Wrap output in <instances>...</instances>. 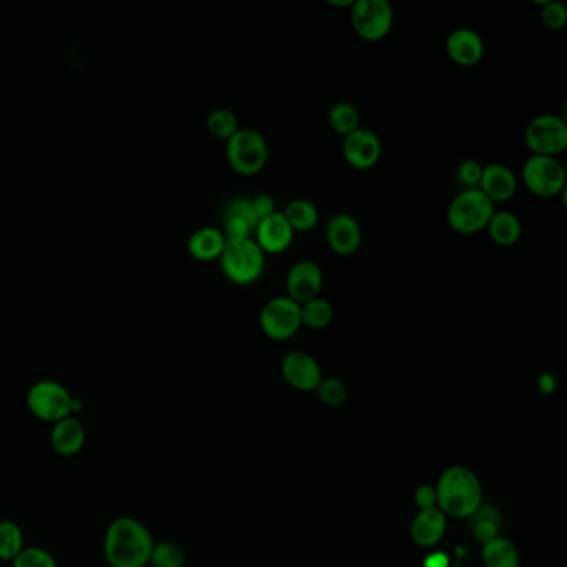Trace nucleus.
<instances>
[{"mask_svg":"<svg viewBox=\"0 0 567 567\" xmlns=\"http://www.w3.org/2000/svg\"><path fill=\"white\" fill-rule=\"evenodd\" d=\"M207 129L215 139L228 140L240 129L237 115L230 109L212 110L207 117Z\"/></svg>","mask_w":567,"mask_h":567,"instance_id":"obj_27","label":"nucleus"},{"mask_svg":"<svg viewBox=\"0 0 567 567\" xmlns=\"http://www.w3.org/2000/svg\"><path fill=\"white\" fill-rule=\"evenodd\" d=\"M24 548V533L19 524L9 519L0 521V561L12 563Z\"/></svg>","mask_w":567,"mask_h":567,"instance_id":"obj_26","label":"nucleus"},{"mask_svg":"<svg viewBox=\"0 0 567 567\" xmlns=\"http://www.w3.org/2000/svg\"><path fill=\"white\" fill-rule=\"evenodd\" d=\"M395 12L388 0H355L351 7V25L361 39L378 42L390 34Z\"/></svg>","mask_w":567,"mask_h":567,"instance_id":"obj_8","label":"nucleus"},{"mask_svg":"<svg viewBox=\"0 0 567 567\" xmlns=\"http://www.w3.org/2000/svg\"><path fill=\"white\" fill-rule=\"evenodd\" d=\"M74 396L64 385L54 380H40L30 386L27 406L37 420L55 425L74 416Z\"/></svg>","mask_w":567,"mask_h":567,"instance_id":"obj_5","label":"nucleus"},{"mask_svg":"<svg viewBox=\"0 0 567 567\" xmlns=\"http://www.w3.org/2000/svg\"><path fill=\"white\" fill-rule=\"evenodd\" d=\"M252 205L258 220H263V218L270 217V215L277 212L275 210V200L267 193H260L257 197L252 198Z\"/></svg>","mask_w":567,"mask_h":567,"instance_id":"obj_35","label":"nucleus"},{"mask_svg":"<svg viewBox=\"0 0 567 567\" xmlns=\"http://www.w3.org/2000/svg\"><path fill=\"white\" fill-rule=\"evenodd\" d=\"M227 160L230 167L240 175H257L267 165V140L258 130L238 129L227 140Z\"/></svg>","mask_w":567,"mask_h":567,"instance_id":"obj_6","label":"nucleus"},{"mask_svg":"<svg viewBox=\"0 0 567 567\" xmlns=\"http://www.w3.org/2000/svg\"><path fill=\"white\" fill-rule=\"evenodd\" d=\"M316 390H318L321 401L328 406H340L346 398L345 385L340 380H336V378L321 380Z\"/></svg>","mask_w":567,"mask_h":567,"instance_id":"obj_33","label":"nucleus"},{"mask_svg":"<svg viewBox=\"0 0 567 567\" xmlns=\"http://www.w3.org/2000/svg\"><path fill=\"white\" fill-rule=\"evenodd\" d=\"M484 564L488 567H518L519 554L514 544L508 539L494 538L493 541L484 544Z\"/></svg>","mask_w":567,"mask_h":567,"instance_id":"obj_24","label":"nucleus"},{"mask_svg":"<svg viewBox=\"0 0 567 567\" xmlns=\"http://www.w3.org/2000/svg\"><path fill=\"white\" fill-rule=\"evenodd\" d=\"M566 168L556 157L531 155L523 165L526 187L539 197H556L566 192Z\"/></svg>","mask_w":567,"mask_h":567,"instance_id":"obj_7","label":"nucleus"},{"mask_svg":"<svg viewBox=\"0 0 567 567\" xmlns=\"http://www.w3.org/2000/svg\"><path fill=\"white\" fill-rule=\"evenodd\" d=\"M478 188L493 203L508 202L518 190V178L503 163H489L488 167L483 168Z\"/></svg>","mask_w":567,"mask_h":567,"instance_id":"obj_17","label":"nucleus"},{"mask_svg":"<svg viewBox=\"0 0 567 567\" xmlns=\"http://www.w3.org/2000/svg\"><path fill=\"white\" fill-rule=\"evenodd\" d=\"M343 155L346 162L356 170H370L380 162V137L373 130L360 127L343 137Z\"/></svg>","mask_w":567,"mask_h":567,"instance_id":"obj_11","label":"nucleus"},{"mask_svg":"<svg viewBox=\"0 0 567 567\" xmlns=\"http://www.w3.org/2000/svg\"><path fill=\"white\" fill-rule=\"evenodd\" d=\"M446 52L454 64L471 67L483 59L484 42L481 35L473 29L458 27L446 39Z\"/></svg>","mask_w":567,"mask_h":567,"instance_id":"obj_15","label":"nucleus"},{"mask_svg":"<svg viewBox=\"0 0 567 567\" xmlns=\"http://www.w3.org/2000/svg\"><path fill=\"white\" fill-rule=\"evenodd\" d=\"M483 165L478 160L468 158L458 167L459 182L468 188H478L481 177H483Z\"/></svg>","mask_w":567,"mask_h":567,"instance_id":"obj_34","label":"nucleus"},{"mask_svg":"<svg viewBox=\"0 0 567 567\" xmlns=\"http://www.w3.org/2000/svg\"><path fill=\"white\" fill-rule=\"evenodd\" d=\"M50 444L60 456H75L85 446V428L77 416H69L52 425Z\"/></svg>","mask_w":567,"mask_h":567,"instance_id":"obj_18","label":"nucleus"},{"mask_svg":"<svg viewBox=\"0 0 567 567\" xmlns=\"http://www.w3.org/2000/svg\"><path fill=\"white\" fill-rule=\"evenodd\" d=\"M524 140L533 155L556 157L567 148L566 120L554 114L538 115L526 127Z\"/></svg>","mask_w":567,"mask_h":567,"instance_id":"obj_9","label":"nucleus"},{"mask_svg":"<svg viewBox=\"0 0 567 567\" xmlns=\"http://www.w3.org/2000/svg\"><path fill=\"white\" fill-rule=\"evenodd\" d=\"M150 567H185V554L177 544L170 541L155 543L152 556L148 561Z\"/></svg>","mask_w":567,"mask_h":567,"instance_id":"obj_29","label":"nucleus"},{"mask_svg":"<svg viewBox=\"0 0 567 567\" xmlns=\"http://www.w3.org/2000/svg\"><path fill=\"white\" fill-rule=\"evenodd\" d=\"M295 232L286 222L282 212H275L270 217L263 218L255 230V242L265 253H282L293 243Z\"/></svg>","mask_w":567,"mask_h":567,"instance_id":"obj_16","label":"nucleus"},{"mask_svg":"<svg viewBox=\"0 0 567 567\" xmlns=\"http://www.w3.org/2000/svg\"><path fill=\"white\" fill-rule=\"evenodd\" d=\"M300 311L301 325L308 326L311 330H323L326 326H330L331 321L335 318L333 305L320 296L301 303Z\"/></svg>","mask_w":567,"mask_h":567,"instance_id":"obj_23","label":"nucleus"},{"mask_svg":"<svg viewBox=\"0 0 567 567\" xmlns=\"http://www.w3.org/2000/svg\"><path fill=\"white\" fill-rule=\"evenodd\" d=\"M323 288V272L315 262L301 260L288 270L286 275V293L296 303H305L320 295Z\"/></svg>","mask_w":567,"mask_h":567,"instance_id":"obj_13","label":"nucleus"},{"mask_svg":"<svg viewBox=\"0 0 567 567\" xmlns=\"http://www.w3.org/2000/svg\"><path fill=\"white\" fill-rule=\"evenodd\" d=\"M326 243L328 247L341 257H350L360 250L363 243V232L360 223L350 213H336L330 218L326 227Z\"/></svg>","mask_w":567,"mask_h":567,"instance_id":"obj_12","label":"nucleus"},{"mask_svg":"<svg viewBox=\"0 0 567 567\" xmlns=\"http://www.w3.org/2000/svg\"><path fill=\"white\" fill-rule=\"evenodd\" d=\"M541 20L549 30H561L567 24V7L559 0L544 2L541 9Z\"/></svg>","mask_w":567,"mask_h":567,"instance_id":"obj_31","label":"nucleus"},{"mask_svg":"<svg viewBox=\"0 0 567 567\" xmlns=\"http://www.w3.org/2000/svg\"><path fill=\"white\" fill-rule=\"evenodd\" d=\"M556 388V380L553 375H543L539 378V390L551 393Z\"/></svg>","mask_w":567,"mask_h":567,"instance_id":"obj_37","label":"nucleus"},{"mask_svg":"<svg viewBox=\"0 0 567 567\" xmlns=\"http://www.w3.org/2000/svg\"><path fill=\"white\" fill-rule=\"evenodd\" d=\"M225 215L242 218L253 228V233H255L258 223H260L257 215H255V210H253L252 198H233L232 202L228 203L227 208H225Z\"/></svg>","mask_w":567,"mask_h":567,"instance_id":"obj_32","label":"nucleus"},{"mask_svg":"<svg viewBox=\"0 0 567 567\" xmlns=\"http://www.w3.org/2000/svg\"><path fill=\"white\" fill-rule=\"evenodd\" d=\"M283 217L290 223L293 232H310L320 222V213L315 203L305 198H295L286 205Z\"/></svg>","mask_w":567,"mask_h":567,"instance_id":"obj_22","label":"nucleus"},{"mask_svg":"<svg viewBox=\"0 0 567 567\" xmlns=\"http://www.w3.org/2000/svg\"><path fill=\"white\" fill-rule=\"evenodd\" d=\"M225 243H227V238L220 228L202 227L195 230L188 238V252L192 253V257L197 260L208 262V260L220 258Z\"/></svg>","mask_w":567,"mask_h":567,"instance_id":"obj_19","label":"nucleus"},{"mask_svg":"<svg viewBox=\"0 0 567 567\" xmlns=\"http://www.w3.org/2000/svg\"><path fill=\"white\" fill-rule=\"evenodd\" d=\"M328 4L335 5V7H353L355 0H345V2H338V0H328Z\"/></svg>","mask_w":567,"mask_h":567,"instance_id":"obj_39","label":"nucleus"},{"mask_svg":"<svg viewBox=\"0 0 567 567\" xmlns=\"http://www.w3.org/2000/svg\"><path fill=\"white\" fill-rule=\"evenodd\" d=\"M416 503L420 504L423 509L433 508L436 503V491L431 486H421L416 491Z\"/></svg>","mask_w":567,"mask_h":567,"instance_id":"obj_36","label":"nucleus"},{"mask_svg":"<svg viewBox=\"0 0 567 567\" xmlns=\"http://www.w3.org/2000/svg\"><path fill=\"white\" fill-rule=\"evenodd\" d=\"M473 531L474 536L481 541V543H489L494 538H498L499 514L496 509L488 508L478 509L473 514Z\"/></svg>","mask_w":567,"mask_h":567,"instance_id":"obj_28","label":"nucleus"},{"mask_svg":"<svg viewBox=\"0 0 567 567\" xmlns=\"http://www.w3.org/2000/svg\"><path fill=\"white\" fill-rule=\"evenodd\" d=\"M260 326L272 340H290L300 330V303L286 295L268 300L260 311Z\"/></svg>","mask_w":567,"mask_h":567,"instance_id":"obj_10","label":"nucleus"},{"mask_svg":"<svg viewBox=\"0 0 567 567\" xmlns=\"http://www.w3.org/2000/svg\"><path fill=\"white\" fill-rule=\"evenodd\" d=\"M220 267L235 285H252L265 270V252L253 238L227 240L220 255Z\"/></svg>","mask_w":567,"mask_h":567,"instance_id":"obj_3","label":"nucleus"},{"mask_svg":"<svg viewBox=\"0 0 567 567\" xmlns=\"http://www.w3.org/2000/svg\"><path fill=\"white\" fill-rule=\"evenodd\" d=\"M282 373L291 386L303 391L315 390L323 380L315 358L303 351H293L283 358Z\"/></svg>","mask_w":567,"mask_h":567,"instance_id":"obj_14","label":"nucleus"},{"mask_svg":"<svg viewBox=\"0 0 567 567\" xmlns=\"http://www.w3.org/2000/svg\"><path fill=\"white\" fill-rule=\"evenodd\" d=\"M328 124L335 134L346 137L360 129V112L350 102H338L328 112Z\"/></svg>","mask_w":567,"mask_h":567,"instance_id":"obj_25","label":"nucleus"},{"mask_svg":"<svg viewBox=\"0 0 567 567\" xmlns=\"http://www.w3.org/2000/svg\"><path fill=\"white\" fill-rule=\"evenodd\" d=\"M153 546L150 529L130 516L114 519L105 531L104 556L110 567H147Z\"/></svg>","mask_w":567,"mask_h":567,"instance_id":"obj_1","label":"nucleus"},{"mask_svg":"<svg viewBox=\"0 0 567 567\" xmlns=\"http://www.w3.org/2000/svg\"><path fill=\"white\" fill-rule=\"evenodd\" d=\"M448 566V559L444 558L443 554H434L426 561V567H446Z\"/></svg>","mask_w":567,"mask_h":567,"instance_id":"obj_38","label":"nucleus"},{"mask_svg":"<svg viewBox=\"0 0 567 567\" xmlns=\"http://www.w3.org/2000/svg\"><path fill=\"white\" fill-rule=\"evenodd\" d=\"M494 212V203L479 188H466L449 203V227L463 235L478 233L488 227Z\"/></svg>","mask_w":567,"mask_h":567,"instance_id":"obj_4","label":"nucleus"},{"mask_svg":"<svg viewBox=\"0 0 567 567\" xmlns=\"http://www.w3.org/2000/svg\"><path fill=\"white\" fill-rule=\"evenodd\" d=\"M12 567H59L54 556L45 551V549L37 548V546H29L20 551L19 556L12 561Z\"/></svg>","mask_w":567,"mask_h":567,"instance_id":"obj_30","label":"nucleus"},{"mask_svg":"<svg viewBox=\"0 0 567 567\" xmlns=\"http://www.w3.org/2000/svg\"><path fill=\"white\" fill-rule=\"evenodd\" d=\"M486 228H488L493 242L498 243L501 247H511L518 242L521 233H523L518 215L509 212V210H496Z\"/></svg>","mask_w":567,"mask_h":567,"instance_id":"obj_21","label":"nucleus"},{"mask_svg":"<svg viewBox=\"0 0 567 567\" xmlns=\"http://www.w3.org/2000/svg\"><path fill=\"white\" fill-rule=\"evenodd\" d=\"M481 498V484L469 469L451 468L439 479L436 501L449 516H473L479 509Z\"/></svg>","mask_w":567,"mask_h":567,"instance_id":"obj_2","label":"nucleus"},{"mask_svg":"<svg viewBox=\"0 0 567 567\" xmlns=\"http://www.w3.org/2000/svg\"><path fill=\"white\" fill-rule=\"evenodd\" d=\"M446 529L444 514L438 509H423L413 523V539L421 546H433L443 538Z\"/></svg>","mask_w":567,"mask_h":567,"instance_id":"obj_20","label":"nucleus"}]
</instances>
